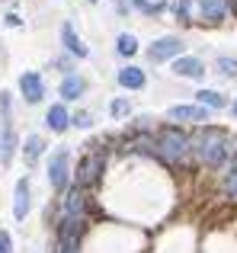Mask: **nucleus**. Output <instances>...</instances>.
Here are the masks:
<instances>
[{"instance_id":"nucleus-1","label":"nucleus","mask_w":237,"mask_h":253,"mask_svg":"<svg viewBox=\"0 0 237 253\" xmlns=\"http://www.w3.org/2000/svg\"><path fill=\"white\" fill-rule=\"evenodd\" d=\"M193 144H196V154H199V161L208 164V167H221V164L228 161V154H231V144H228L225 131L212 128V125H205V128L196 131Z\"/></svg>"},{"instance_id":"nucleus-19","label":"nucleus","mask_w":237,"mask_h":253,"mask_svg":"<svg viewBox=\"0 0 237 253\" xmlns=\"http://www.w3.org/2000/svg\"><path fill=\"white\" fill-rule=\"evenodd\" d=\"M116 48H118V55H135V51H138V39L128 36V32H122L118 42H116Z\"/></svg>"},{"instance_id":"nucleus-22","label":"nucleus","mask_w":237,"mask_h":253,"mask_svg":"<svg viewBox=\"0 0 237 253\" xmlns=\"http://www.w3.org/2000/svg\"><path fill=\"white\" fill-rule=\"evenodd\" d=\"M225 189L237 199V161H234V167H231V173H228V179H225Z\"/></svg>"},{"instance_id":"nucleus-27","label":"nucleus","mask_w":237,"mask_h":253,"mask_svg":"<svg viewBox=\"0 0 237 253\" xmlns=\"http://www.w3.org/2000/svg\"><path fill=\"white\" fill-rule=\"evenodd\" d=\"M234 112H237V103H234Z\"/></svg>"},{"instance_id":"nucleus-12","label":"nucleus","mask_w":237,"mask_h":253,"mask_svg":"<svg viewBox=\"0 0 237 253\" xmlns=\"http://www.w3.org/2000/svg\"><path fill=\"white\" fill-rule=\"evenodd\" d=\"M26 211H29V183H26V179H19V183H16V205H13V215L23 221Z\"/></svg>"},{"instance_id":"nucleus-28","label":"nucleus","mask_w":237,"mask_h":253,"mask_svg":"<svg viewBox=\"0 0 237 253\" xmlns=\"http://www.w3.org/2000/svg\"><path fill=\"white\" fill-rule=\"evenodd\" d=\"M90 3H93V0H90Z\"/></svg>"},{"instance_id":"nucleus-15","label":"nucleus","mask_w":237,"mask_h":253,"mask_svg":"<svg viewBox=\"0 0 237 253\" xmlns=\"http://www.w3.org/2000/svg\"><path fill=\"white\" fill-rule=\"evenodd\" d=\"M199 3H202V16H205L208 23L225 19V3H221V0H199Z\"/></svg>"},{"instance_id":"nucleus-20","label":"nucleus","mask_w":237,"mask_h":253,"mask_svg":"<svg viewBox=\"0 0 237 253\" xmlns=\"http://www.w3.org/2000/svg\"><path fill=\"white\" fill-rule=\"evenodd\" d=\"M13 144H16V141H13V128H10V122H6V125H3V154H0V161H3V164H10Z\"/></svg>"},{"instance_id":"nucleus-7","label":"nucleus","mask_w":237,"mask_h":253,"mask_svg":"<svg viewBox=\"0 0 237 253\" xmlns=\"http://www.w3.org/2000/svg\"><path fill=\"white\" fill-rule=\"evenodd\" d=\"M19 90H23V96L29 99V103H39V99L45 96L42 77H39V74H32V71H26V74L19 77Z\"/></svg>"},{"instance_id":"nucleus-17","label":"nucleus","mask_w":237,"mask_h":253,"mask_svg":"<svg viewBox=\"0 0 237 253\" xmlns=\"http://www.w3.org/2000/svg\"><path fill=\"white\" fill-rule=\"evenodd\" d=\"M196 96H199V106H208V109H225V96L215 93V90H199Z\"/></svg>"},{"instance_id":"nucleus-13","label":"nucleus","mask_w":237,"mask_h":253,"mask_svg":"<svg viewBox=\"0 0 237 253\" xmlns=\"http://www.w3.org/2000/svg\"><path fill=\"white\" fill-rule=\"evenodd\" d=\"M61 39H64V45H68L71 55H77V58H87V55H90V48L74 36V29H71V26H64V29H61Z\"/></svg>"},{"instance_id":"nucleus-4","label":"nucleus","mask_w":237,"mask_h":253,"mask_svg":"<svg viewBox=\"0 0 237 253\" xmlns=\"http://www.w3.org/2000/svg\"><path fill=\"white\" fill-rule=\"evenodd\" d=\"M183 51V42L176 36H163V39H157L154 45L148 48V58L151 61H167V58H176Z\"/></svg>"},{"instance_id":"nucleus-9","label":"nucleus","mask_w":237,"mask_h":253,"mask_svg":"<svg viewBox=\"0 0 237 253\" xmlns=\"http://www.w3.org/2000/svg\"><path fill=\"white\" fill-rule=\"evenodd\" d=\"M173 74L180 77H193V81H199L202 74H205V68H202L199 58H176L173 61Z\"/></svg>"},{"instance_id":"nucleus-24","label":"nucleus","mask_w":237,"mask_h":253,"mask_svg":"<svg viewBox=\"0 0 237 253\" xmlns=\"http://www.w3.org/2000/svg\"><path fill=\"white\" fill-rule=\"evenodd\" d=\"M109 112H113V116H125V112H128V103H125V99H116V103L109 106Z\"/></svg>"},{"instance_id":"nucleus-11","label":"nucleus","mask_w":237,"mask_h":253,"mask_svg":"<svg viewBox=\"0 0 237 253\" xmlns=\"http://www.w3.org/2000/svg\"><path fill=\"white\" fill-rule=\"evenodd\" d=\"M45 122H48V128H51V131H64V128H68V122H71V116H68V109L58 103V106H51V109H48Z\"/></svg>"},{"instance_id":"nucleus-3","label":"nucleus","mask_w":237,"mask_h":253,"mask_svg":"<svg viewBox=\"0 0 237 253\" xmlns=\"http://www.w3.org/2000/svg\"><path fill=\"white\" fill-rule=\"evenodd\" d=\"M100 173H103V154H87L80 161V167H77V186L80 189H87V186H93L96 179H100Z\"/></svg>"},{"instance_id":"nucleus-23","label":"nucleus","mask_w":237,"mask_h":253,"mask_svg":"<svg viewBox=\"0 0 237 253\" xmlns=\"http://www.w3.org/2000/svg\"><path fill=\"white\" fill-rule=\"evenodd\" d=\"M176 16H180L183 23L189 19V0H176Z\"/></svg>"},{"instance_id":"nucleus-26","label":"nucleus","mask_w":237,"mask_h":253,"mask_svg":"<svg viewBox=\"0 0 237 253\" xmlns=\"http://www.w3.org/2000/svg\"><path fill=\"white\" fill-rule=\"evenodd\" d=\"M74 125H80V128H87V125H90V116H87V112H80V116L74 119Z\"/></svg>"},{"instance_id":"nucleus-21","label":"nucleus","mask_w":237,"mask_h":253,"mask_svg":"<svg viewBox=\"0 0 237 253\" xmlns=\"http://www.w3.org/2000/svg\"><path fill=\"white\" fill-rule=\"evenodd\" d=\"M218 71L228 77H237V61L234 58H218Z\"/></svg>"},{"instance_id":"nucleus-2","label":"nucleus","mask_w":237,"mask_h":253,"mask_svg":"<svg viewBox=\"0 0 237 253\" xmlns=\"http://www.w3.org/2000/svg\"><path fill=\"white\" fill-rule=\"evenodd\" d=\"M189 144H193V141H189L180 128H163L160 138H157V151H160V157H163V161H170V164L183 161L186 151H189Z\"/></svg>"},{"instance_id":"nucleus-6","label":"nucleus","mask_w":237,"mask_h":253,"mask_svg":"<svg viewBox=\"0 0 237 253\" xmlns=\"http://www.w3.org/2000/svg\"><path fill=\"white\" fill-rule=\"evenodd\" d=\"M48 183H51V189H58V192L68 186V151L64 148L58 151L48 164Z\"/></svg>"},{"instance_id":"nucleus-10","label":"nucleus","mask_w":237,"mask_h":253,"mask_svg":"<svg viewBox=\"0 0 237 253\" xmlns=\"http://www.w3.org/2000/svg\"><path fill=\"white\" fill-rule=\"evenodd\" d=\"M118 84H122L125 90H141V86L148 84V77H144L141 68H122L118 71Z\"/></svg>"},{"instance_id":"nucleus-8","label":"nucleus","mask_w":237,"mask_h":253,"mask_svg":"<svg viewBox=\"0 0 237 253\" xmlns=\"http://www.w3.org/2000/svg\"><path fill=\"white\" fill-rule=\"evenodd\" d=\"M167 116L173 119V122H205L208 109H205V106H173Z\"/></svg>"},{"instance_id":"nucleus-25","label":"nucleus","mask_w":237,"mask_h":253,"mask_svg":"<svg viewBox=\"0 0 237 253\" xmlns=\"http://www.w3.org/2000/svg\"><path fill=\"white\" fill-rule=\"evenodd\" d=\"M0 253H10V234L0 231Z\"/></svg>"},{"instance_id":"nucleus-14","label":"nucleus","mask_w":237,"mask_h":253,"mask_svg":"<svg viewBox=\"0 0 237 253\" xmlns=\"http://www.w3.org/2000/svg\"><path fill=\"white\" fill-rule=\"evenodd\" d=\"M64 215L68 218H80L83 215V189H71L68 202H64Z\"/></svg>"},{"instance_id":"nucleus-18","label":"nucleus","mask_w":237,"mask_h":253,"mask_svg":"<svg viewBox=\"0 0 237 253\" xmlns=\"http://www.w3.org/2000/svg\"><path fill=\"white\" fill-rule=\"evenodd\" d=\"M42 148H45V144H42V138H39V135H29V138H26V164H36L39 161V154H42Z\"/></svg>"},{"instance_id":"nucleus-5","label":"nucleus","mask_w":237,"mask_h":253,"mask_svg":"<svg viewBox=\"0 0 237 253\" xmlns=\"http://www.w3.org/2000/svg\"><path fill=\"white\" fill-rule=\"evenodd\" d=\"M83 218H68L61 221V253H77V241H80Z\"/></svg>"},{"instance_id":"nucleus-16","label":"nucleus","mask_w":237,"mask_h":253,"mask_svg":"<svg viewBox=\"0 0 237 253\" xmlns=\"http://www.w3.org/2000/svg\"><path fill=\"white\" fill-rule=\"evenodd\" d=\"M80 93H83V81H80V77H74V74L64 77V84H61V96L64 99H77Z\"/></svg>"}]
</instances>
